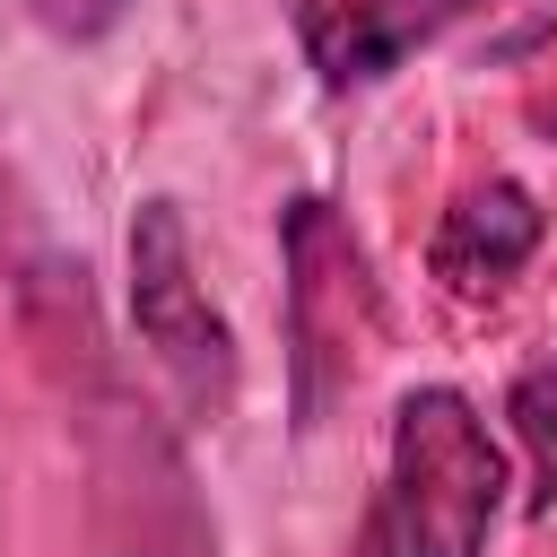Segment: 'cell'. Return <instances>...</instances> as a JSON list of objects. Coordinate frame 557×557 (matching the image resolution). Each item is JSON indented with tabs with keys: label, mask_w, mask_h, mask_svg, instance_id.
<instances>
[{
	"label": "cell",
	"mask_w": 557,
	"mask_h": 557,
	"mask_svg": "<svg viewBox=\"0 0 557 557\" xmlns=\"http://www.w3.org/2000/svg\"><path fill=\"white\" fill-rule=\"evenodd\" d=\"M540 235H548L540 200H531L513 174H496V183H479V191H461V200L444 209L426 261H435V278H444L453 296H487V287H505V278L540 252Z\"/></svg>",
	"instance_id": "6"
},
{
	"label": "cell",
	"mask_w": 557,
	"mask_h": 557,
	"mask_svg": "<svg viewBox=\"0 0 557 557\" xmlns=\"http://www.w3.org/2000/svg\"><path fill=\"white\" fill-rule=\"evenodd\" d=\"M505 418H513V435L531 453V513H548L557 505V357H540V366L513 374Z\"/></svg>",
	"instance_id": "7"
},
{
	"label": "cell",
	"mask_w": 557,
	"mask_h": 557,
	"mask_svg": "<svg viewBox=\"0 0 557 557\" xmlns=\"http://www.w3.org/2000/svg\"><path fill=\"white\" fill-rule=\"evenodd\" d=\"M131 331L139 348L157 357V374L174 383L183 418H226L235 409V383H244V357H235V331L226 313L209 305L200 270H191V226H183V200L148 191L131 209Z\"/></svg>",
	"instance_id": "4"
},
{
	"label": "cell",
	"mask_w": 557,
	"mask_h": 557,
	"mask_svg": "<svg viewBox=\"0 0 557 557\" xmlns=\"http://www.w3.org/2000/svg\"><path fill=\"white\" fill-rule=\"evenodd\" d=\"M531 122H540V131L557 139V87H540V96H531Z\"/></svg>",
	"instance_id": "9"
},
{
	"label": "cell",
	"mask_w": 557,
	"mask_h": 557,
	"mask_svg": "<svg viewBox=\"0 0 557 557\" xmlns=\"http://www.w3.org/2000/svg\"><path fill=\"white\" fill-rule=\"evenodd\" d=\"M26 9H35V17L52 26V35H70V44H87V35H104V26H113V17L131 9V0H26Z\"/></svg>",
	"instance_id": "8"
},
{
	"label": "cell",
	"mask_w": 557,
	"mask_h": 557,
	"mask_svg": "<svg viewBox=\"0 0 557 557\" xmlns=\"http://www.w3.org/2000/svg\"><path fill=\"white\" fill-rule=\"evenodd\" d=\"M496 0H296V44L331 96L392 78L409 52L444 44L453 26L487 17Z\"/></svg>",
	"instance_id": "5"
},
{
	"label": "cell",
	"mask_w": 557,
	"mask_h": 557,
	"mask_svg": "<svg viewBox=\"0 0 557 557\" xmlns=\"http://www.w3.org/2000/svg\"><path fill=\"white\" fill-rule=\"evenodd\" d=\"M505 513V453L470 392L418 383L392 409V479H383V531L400 557H479Z\"/></svg>",
	"instance_id": "2"
},
{
	"label": "cell",
	"mask_w": 557,
	"mask_h": 557,
	"mask_svg": "<svg viewBox=\"0 0 557 557\" xmlns=\"http://www.w3.org/2000/svg\"><path fill=\"white\" fill-rule=\"evenodd\" d=\"M70 557H218V522L200 505V479L174 426L122 383H96L78 409V548Z\"/></svg>",
	"instance_id": "1"
},
{
	"label": "cell",
	"mask_w": 557,
	"mask_h": 557,
	"mask_svg": "<svg viewBox=\"0 0 557 557\" xmlns=\"http://www.w3.org/2000/svg\"><path fill=\"white\" fill-rule=\"evenodd\" d=\"M287 252V374H296V426H322V409L357 383V366L383 339V278L348 218L322 191H296L278 209Z\"/></svg>",
	"instance_id": "3"
}]
</instances>
